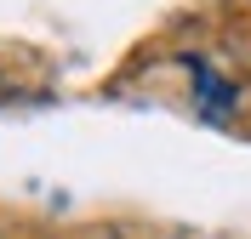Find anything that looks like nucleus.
I'll return each mask as SVG.
<instances>
[{
	"label": "nucleus",
	"mask_w": 251,
	"mask_h": 239,
	"mask_svg": "<svg viewBox=\"0 0 251 239\" xmlns=\"http://www.w3.org/2000/svg\"><path fill=\"white\" fill-rule=\"evenodd\" d=\"M194 80H200V86H194V91H200V109L211 114V120H223V109L234 103V86H228V80H217L205 63H194Z\"/></svg>",
	"instance_id": "nucleus-1"
}]
</instances>
